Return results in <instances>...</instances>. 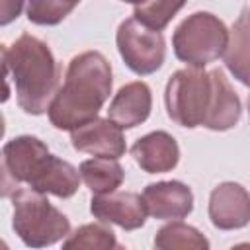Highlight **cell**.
Here are the masks:
<instances>
[{
	"instance_id": "6da1fadb",
	"label": "cell",
	"mask_w": 250,
	"mask_h": 250,
	"mask_svg": "<svg viewBox=\"0 0 250 250\" xmlns=\"http://www.w3.org/2000/svg\"><path fill=\"white\" fill-rule=\"evenodd\" d=\"M111 86V64L100 51H84L72 57L64 82L47 109L51 125L59 131H74L90 123L107 102Z\"/></svg>"
},
{
	"instance_id": "7a4b0ae2",
	"label": "cell",
	"mask_w": 250,
	"mask_h": 250,
	"mask_svg": "<svg viewBox=\"0 0 250 250\" xmlns=\"http://www.w3.org/2000/svg\"><path fill=\"white\" fill-rule=\"evenodd\" d=\"M4 78H12L18 105L29 115H41L49 109L57 86L59 64L45 41L21 33L10 47H2Z\"/></svg>"
},
{
	"instance_id": "3957f363",
	"label": "cell",
	"mask_w": 250,
	"mask_h": 250,
	"mask_svg": "<svg viewBox=\"0 0 250 250\" xmlns=\"http://www.w3.org/2000/svg\"><path fill=\"white\" fill-rule=\"evenodd\" d=\"M10 197L14 203L12 227L25 246L45 248L70 234V221L47 199V193L18 188Z\"/></svg>"
},
{
	"instance_id": "277c9868",
	"label": "cell",
	"mask_w": 250,
	"mask_h": 250,
	"mask_svg": "<svg viewBox=\"0 0 250 250\" xmlns=\"http://www.w3.org/2000/svg\"><path fill=\"white\" fill-rule=\"evenodd\" d=\"M229 43L227 25L211 12H193L172 35L174 55L188 66L203 68L223 57Z\"/></svg>"
},
{
	"instance_id": "5b68a950",
	"label": "cell",
	"mask_w": 250,
	"mask_h": 250,
	"mask_svg": "<svg viewBox=\"0 0 250 250\" xmlns=\"http://www.w3.org/2000/svg\"><path fill=\"white\" fill-rule=\"evenodd\" d=\"M211 102V76L203 68L189 66L176 70L164 90L168 117L188 129L203 125Z\"/></svg>"
},
{
	"instance_id": "8992f818",
	"label": "cell",
	"mask_w": 250,
	"mask_h": 250,
	"mask_svg": "<svg viewBox=\"0 0 250 250\" xmlns=\"http://www.w3.org/2000/svg\"><path fill=\"white\" fill-rule=\"evenodd\" d=\"M115 43L123 62L139 76L152 74L164 64L166 43L162 33L143 25L135 18H127L119 23Z\"/></svg>"
},
{
	"instance_id": "52a82bcc",
	"label": "cell",
	"mask_w": 250,
	"mask_h": 250,
	"mask_svg": "<svg viewBox=\"0 0 250 250\" xmlns=\"http://www.w3.org/2000/svg\"><path fill=\"white\" fill-rule=\"evenodd\" d=\"M47 145L33 135H20L8 141L2 148V188L10 197L21 184L29 186L33 176L49 158Z\"/></svg>"
},
{
	"instance_id": "ba28073f",
	"label": "cell",
	"mask_w": 250,
	"mask_h": 250,
	"mask_svg": "<svg viewBox=\"0 0 250 250\" xmlns=\"http://www.w3.org/2000/svg\"><path fill=\"white\" fill-rule=\"evenodd\" d=\"M90 213L104 223L121 227L123 230L141 229L146 223V205L143 195L135 191H109L94 195L90 201Z\"/></svg>"
},
{
	"instance_id": "9c48e42d",
	"label": "cell",
	"mask_w": 250,
	"mask_h": 250,
	"mask_svg": "<svg viewBox=\"0 0 250 250\" xmlns=\"http://www.w3.org/2000/svg\"><path fill=\"white\" fill-rule=\"evenodd\" d=\"M213 227L221 230H236L250 223V193L236 182H223L213 188L207 205Z\"/></svg>"
},
{
	"instance_id": "30bf717a",
	"label": "cell",
	"mask_w": 250,
	"mask_h": 250,
	"mask_svg": "<svg viewBox=\"0 0 250 250\" xmlns=\"http://www.w3.org/2000/svg\"><path fill=\"white\" fill-rule=\"evenodd\" d=\"M70 143L74 150L102 158H121L127 150L123 129L109 117H96L70 131Z\"/></svg>"
},
{
	"instance_id": "8fae6325",
	"label": "cell",
	"mask_w": 250,
	"mask_h": 250,
	"mask_svg": "<svg viewBox=\"0 0 250 250\" xmlns=\"http://www.w3.org/2000/svg\"><path fill=\"white\" fill-rule=\"evenodd\" d=\"M143 199L150 217L160 221H176L184 219L193 209V193L191 189L178 180L148 184L143 189Z\"/></svg>"
},
{
	"instance_id": "7c38bea8",
	"label": "cell",
	"mask_w": 250,
	"mask_h": 250,
	"mask_svg": "<svg viewBox=\"0 0 250 250\" xmlns=\"http://www.w3.org/2000/svg\"><path fill=\"white\" fill-rule=\"evenodd\" d=\"M152 109V92L146 82L135 80L117 90L107 107V117L121 129H133L145 123Z\"/></svg>"
},
{
	"instance_id": "4fadbf2b",
	"label": "cell",
	"mask_w": 250,
	"mask_h": 250,
	"mask_svg": "<svg viewBox=\"0 0 250 250\" xmlns=\"http://www.w3.org/2000/svg\"><path fill=\"white\" fill-rule=\"evenodd\" d=\"M131 156L146 174H164L178 166L180 146L166 131H152L131 146Z\"/></svg>"
},
{
	"instance_id": "5bb4252c",
	"label": "cell",
	"mask_w": 250,
	"mask_h": 250,
	"mask_svg": "<svg viewBox=\"0 0 250 250\" xmlns=\"http://www.w3.org/2000/svg\"><path fill=\"white\" fill-rule=\"evenodd\" d=\"M209 76H211V102L201 127H207L211 131H229L240 119V111H242L240 98L232 90L230 82L227 80L221 68H213Z\"/></svg>"
},
{
	"instance_id": "9a60e30c",
	"label": "cell",
	"mask_w": 250,
	"mask_h": 250,
	"mask_svg": "<svg viewBox=\"0 0 250 250\" xmlns=\"http://www.w3.org/2000/svg\"><path fill=\"white\" fill-rule=\"evenodd\" d=\"M80 180H82V176H80L78 168H74L70 162H66L55 154H49V158L45 160L41 170L33 176V180L29 182L27 188L64 199L78 191Z\"/></svg>"
},
{
	"instance_id": "2e32d148",
	"label": "cell",
	"mask_w": 250,
	"mask_h": 250,
	"mask_svg": "<svg viewBox=\"0 0 250 250\" xmlns=\"http://www.w3.org/2000/svg\"><path fill=\"white\" fill-rule=\"evenodd\" d=\"M225 66L244 86H250V10L244 8L229 31V43L223 53Z\"/></svg>"
},
{
	"instance_id": "e0dca14e",
	"label": "cell",
	"mask_w": 250,
	"mask_h": 250,
	"mask_svg": "<svg viewBox=\"0 0 250 250\" xmlns=\"http://www.w3.org/2000/svg\"><path fill=\"white\" fill-rule=\"evenodd\" d=\"M78 170H80L82 182L88 186V189L94 195L115 191L125 180V172L121 164L117 162V158L94 156V158L80 162Z\"/></svg>"
},
{
	"instance_id": "ac0fdd59",
	"label": "cell",
	"mask_w": 250,
	"mask_h": 250,
	"mask_svg": "<svg viewBox=\"0 0 250 250\" xmlns=\"http://www.w3.org/2000/svg\"><path fill=\"white\" fill-rule=\"evenodd\" d=\"M154 248L158 250H207L209 240L191 225L180 219L158 229L154 236Z\"/></svg>"
},
{
	"instance_id": "d6986e66",
	"label": "cell",
	"mask_w": 250,
	"mask_h": 250,
	"mask_svg": "<svg viewBox=\"0 0 250 250\" xmlns=\"http://www.w3.org/2000/svg\"><path fill=\"white\" fill-rule=\"evenodd\" d=\"M62 248L64 250H113L119 248L115 232L104 223H90V225H82L78 227L74 232H70L64 240H62Z\"/></svg>"
},
{
	"instance_id": "ffe728a7",
	"label": "cell",
	"mask_w": 250,
	"mask_h": 250,
	"mask_svg": "<svg viewBox=\"0 0 250 250\" xmlns=\"http://www.w3.org/2000/svg\"><path fill=\"white\" fill-rule=\"evenodd\" d=\"M186 0H143L135 4L133 18L139 20L143 25L162 31L170 20L184 8Z\"/></svg>"
},
{
	"instance_id": "44dd1931",
	"label": "cell",
	"mask_w": 250,
	"mask_h": 250,
	"mask_svg": "<svg viewBox=\"0 0 250 250\" xmlns=\"http://www.w3.org/2000/svg\"><path fill=\"white\" fill-rule=\"evenodd\" d=\"M80 0H27V20L37 25H57Z\"/></svg>"
},
{
	"instance_id": "7402d4cb",
	"label": "cell",
	"mask_w": 250,
	"mask_h": 250,
	"mask_svg": "<svg viewBox=\"0 0 250 250\" xmlns=\"http://www.w3.org/2000/svg\"><path fill=\"white\" fill-rule=\"evenodd\" d=\"M23 10V0H2V16H0V23L8 25L10 21H14Z\"/></svg>"
},
{
	"instance_id": "603a6c76",
	"label": "cell",
	"mask_w": 250,
	"mask_h": 250,
	"mask_svg": "<svg viewBox=\"0 0 250 250\" xmlns=\"http://www.w3.org/2000/svg\"><path fill=\"white\" fill-rule=\"evenodd\" d=\"M121 2H127V4H139V2H143V0H121Z\"/></svg>"
},
{
	"instance_id": "cb8c5ba5",
	"label": "cell",
	"mask_w": 250,
	"mask_h": 250,
	"mask_svg": "<svg viewBox=\"0 0 250 250\" xmlns=\"http://www.w3.org/2000/svg\"><path fill=\"white\" fill-rule=\"evenodd\" d=\"M248 113H250V98H248Z\"/></svg>"
}]
</instances>
